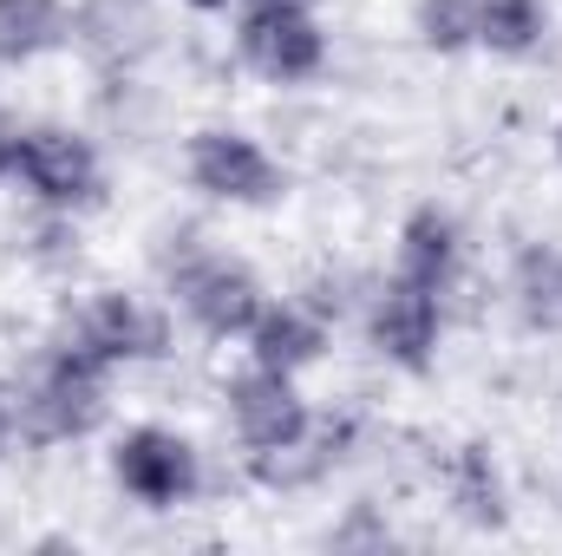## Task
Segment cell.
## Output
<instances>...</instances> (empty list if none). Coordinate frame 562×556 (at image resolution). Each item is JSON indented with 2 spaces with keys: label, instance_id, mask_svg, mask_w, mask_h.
Returning a JSON list of instances; mask_svg holds the SVG:
<instances>
[{
  "label": "cell",
  "instance_id": "obj_23",
  "mask_svg": "<svg viewBox=\"0 0 562 556\" xmlns=\"http://www.w3.org/2000/svg\"><path fill=\"white\" fill-rule=\"evenodd\" d=\"M301 7H321V0H301Z\"/></svg>",
  "mask_w": 562,
  "mask_h": 556
},
{
  "label": "cell",
  "instance_id": "obj_21",
  "mask_svg": "<svg viewBox=\"0 0 562 556\" xmlns=\"http://www.w3.org/2000/svg\"><path fill=\"white\" fill-rule=\"evenodd\" d=\"M13 438H20V432H13V407H7V393H0V458L13 452Z\"/></svg>",
  "mask_w": 562,
  "mask_h": 556
},
{
  "label": "cell",
  "instance_id": "obj_9",
  "mask_svg": "<svg viewBox=\"0 0 562 556\" xmlns=\"http://www.w3.org/2000/svg\"><path fill=\"white\" fill-rule=\"evenodd\" d=\"M223 413H229V432L243 452H281V445H301L314 432V407H307L301 380L256 367V360L223 380Z\"/></svg>",
  "mask_w": 562,
  "mask_h": 556
},
{
  "label": "cell",
  "instance_id": "obj_5",
  "mask_svg": "<svg viewBox=\"0 0 562 556\" xmlns=\"http://www.w3.org/2000/svg\"><path fill=\"white\" fill-rule=\"evenodd\" d=\"M170 301L203 341H243L256 327V314L269 308V288L229 249H190L170 269Z\"/></svg>",
  "mask_w": 562,
  "mask_h": 556
},
{
  "label": "cell",
  "instance_id": "obj_3",
  "mask_svg": "<svg viewBox=\"0 0 562 556\" xmlns=\"http://www.w3.org/2000/svg\"><path fill=\"white\" fill-rule=\"evenodd\" d=\"M236 66L256 73L262 86H314L327 73V26L301 0H243L229 13Z\"/></svg>",
  "mask_w": 562,
  "mask_h": 556
},
{
  "label": "cell",
  "instance_id": "obj_8",
  "mask_svg": "<svg viewBox=\"0 0 562 556\" xmlns=\"http://www.w3.org/2000/svg\"><path fill=\"white\" fill-rule=\"evenodd\" d=\"M66 341H79L92 360H105L112 374L119 367H144V360H164L170 354V308L144 301L132 288H99L86 294V308L72 314Z\"/></svg>",
  "mask_w": 562,
  "mask_h": 556
},
{
  "label": "cell",
  "instance_id": "obj_22",
  "mask_svg": "<svg viewBox=\"0 0 562 556\" xmlns=\"http://www.w3.org/2000/svg\"><path fill=\"white\" fill-rule=\"evenodd\" d=\"M557 164H562V119H557Z\"/></svg>",
  "mask_w": 562,
  "mask_h": 556
},
{
  "label": "cell",
  "instance_id": "obj_2",
  "mask_svg": "<svg viewBox=\"0 0 562 556\" xmlns=\"http://www.w3.org/2000/svg\"><path fill=\"white\" fill-rule=\"evenodd\" d=\"M183 184L229 210H276L288 203V164L243 125H203L183 138Z\"/></svg>",
  "mask_w": 562,
  "mask_h": 556
},
{
  "label": "cell",
  "instance_id": "obj_6",
  "mask_svg": "<svg viewBox=\"0 0 562 556\" xmlns=\"http://www.w3.org/2000/svg\"><path fill=\"white\" fill-rule=\"evenodd\" d=\"M112 485L144 504V511H183V504H196L203 498V452H196V438L190 432H177V425H125L119 438H112Z\"/></svg>",
  "mask_w": 562,
  "mask_h": 556
},
{
  "label": "cell",
  "instance_id": "obj_14",
  "mask_svg": "<svg viewBox=\"0 0 562 556\" xmlns=\"http://www.w3.org/2000/svg\"><path fill=\"white\" fill-rule=\"evenodd\" d=\"M347 438H353V425H347V419H340V425H321V419H314V432H307L301 445L249 452V478H256V485H269V491H307V485H321V478L347 458Z\"/></svg>",
  "mask_w": 562,
  "mask_h": 556
},
{
  "label": "cell",
  "instance_id": "obj_10",
  "mask_svg": "<svg viewBox=\"0 0 562 556\" xmlns=\"http://www.w3.org/2000/svg\"><path fill=\"white\" fill-rule=\"evenodd\" d=\"M393 276L419 281L431 294H451L464 281V223L445 203H413L393 236Z\"/></svg>",
  "mask_w": 562,
  "mask_h": 556
},
{
  "label": "cell",
  "instance_id": "obj_7",
  "mask_svg": "<svg viewBox=\"0 0 562 556\" xmlns=\"http://www.w3.org/2000/svg\"><path fill=\"white\" fill-rule=\"evenodd\" d=\"M367 347L400 367V374H431L438 347H445V294H431L406 276H386L367 288Z\"/></svg>",
  "mask_w": 562,
  "mask_h": 556
},
{
  "label": "cell",
  "instance_id": "obj_16",
  "mask_svg": "<svg viewBox=\"0 0 562 556\" xmlns=\"http://www.w3.org/2000/svg\"><path fill=\"white\" fill-rule=\"evenodd\" d=\"M550 26H557L550 0H477V53H491V59L543 53Z\"/></svg>",
  "mask_w": 562,
  "mask_h": 556
},
{
  "label": "cell",
  "instance_id": "obj_4",
  "mask_svg": "<svg viewBox=\"0 0 562 556\" xmlns=\"http://www.w3.org/2000/svg\"><path fill=\"white\" fill-rule=\"evenodd\" d=\"M13 184L26 203H40L46 216H86L105 203V157L79 125H26L20 157H13Z\"/></svg>",
  "mask_w": 562,
  "mask_h": 556
},
{
  "label": "cell",
  "instance_id": "obj_12",
  "mask_svg": "<svg viewBox=\"0 0 562 556\" xmlns=\"http://www.w3.org/2000/svg\"><path fill=\"white\" fill-rule=\"evenodd\" d=\"M445 504L464 531H510V478H504V458L497 445L484 438H464L451 458H445Z\"/></svg>",
  "mask_w": 562,
  "mask_h": 556
},
{
  "label": "cell",
  "instance_id": "obj_1",
  "mask_svg": "<svg viewBox=\"0 0 562 556\" xmlns=\"http://www.w3.org/2000/svg\"><path fill=\"white\" fill-rule=\"evenodd\" d=\"M7 407H13L20 445H40V452L79 445V438L105 432V419H112V367L92 360L79 341H53L26 367V380L7 393Z\"/></svg>",
  "mask_w": 562,
  "mask_h": 556
},
{
  "label": "cell",
  "instance_id": "obj_15",
  "mask_svg": "<svg viewBox=\"0 0 562 556\" xmlns=\"http://www.w3.org/2000/svg\"><path fill=\"white\" fill-rule=\"evenodd\" d=\"M72 40L66 0H0V73H20Z\"/></svg>",
  "mask_w": 562,
  "mask_h": 556
},
{
  "label": "cell",
  "instance_id": "obj_20",
  "mask_svg": "<svg viewBox=\"0 0 562 556\" xmlns=\"http://www.w3.org/2000/svg\"><path fill=\"white\" fill-rule=\"evenodd\" d=\"M183 7H190V13H210V20H223V13H236L243 0H183Z\"/></svg>",
  "mask_w": 562,
  "mask_h": 556
},
{
  "label": "cell",
  "instance_id": "obj_19",
  "mask_svg": "<svg viewBox=\"0 0 562 556\" xmlns=\"http://www.w3.org/2000/svg\"><path fill=\"white\" fill-rule=\"evenodd\" d=\"M20 132H26V125H20V119H13V112L0 105V184H13V157H20Z\"/></svg>",
  "mask_w": 562,
  "mask_h": 556
},
{
  "label": "cell",
  "instance_id": "obj_17",
  "mask_svg": "<svg viewBox=\"0 0 562 556\" xmlns=\"http://www.w3.org/2000/svg\"><path fill=\"white\" fill-rule=\"evenodd\" d=\"M413 33L438 59L477 53V0H413Z\"/></svg>",
  "mask_w": 562,
  "mask_h": 556
},
{
  "label": "cell",
  "instance_id": "obj_11",
  "mask_svg": "<svg viewBox=\"0 0 562 556\" xmlns=\"http://www.w3.org/2000/svg\"><path fill=\"white\" fill-rule=\"evenodd\" d=\"M243 347H249L256 367H276V374H294V380H301L307 367L327 360V347H334V321H321L301 294H288V301L269 294V308L256 314V327L243 334Z\"/></svg>",
  "mask_w": 562,
  "mask_h": 556
},
{
  "label": "cell",
  "instance_id": "obj_13",
  "mask_svg": "<svg viewBox=\"0 0 562 556\" xmlns=\"http://www.w3.org/2000/svg\"><path fill=\"white\" fill-rule=\"evenodd\" d=\"M504 294L530 334H562V243H524L510 256Z\"/></svg>",
  "mask_w": 562,
  "mask_h": 556
},
{
  "label": "cell",
  "instance_id": "obj_18",
  "mask_svg": "<svg viewBox=\"0 0 562 556\" xmlns=\"http://www.w3.org/2000/svg\"><path fill=\"white\" fill-rule=\"evenodd\" d=\"M347 288H353L347 276H314L307 288H301V301H307L321 321H340V314H347Z\"/></svg>",
  "mask_w": 562,
  "mask_h": 556
}]
</instances>
